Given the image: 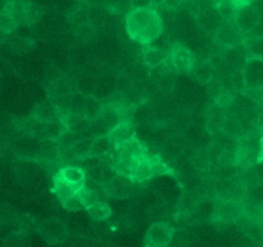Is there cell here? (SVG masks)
I'll use <instances>...</instances> for the list:
<instances>
[{"label":"cell","mask_w":263,"mask_h":247,"mask_svg":"<svg viewBox=\"0 0 263 247\" xmlns=\"http://www.w3.org/2000/svg\"><path fill=\"white\" fill-rule=\"evenodd\" d=\"M126 30L136 43L149 45L162 33L163 22L159 13L153 7L131 9L126 15Z\"/></svg>","instance_id":"6da1fadb"},{"label":"cell","mask_w":263,"mask_h":247,"mask_svg":"<svg viewBox=\"0 0 263 247\" xmlns=\"http://www.w3.org/2000/svg\"><path fill=\"white\" fill-rule=\"evenodd\" d=\"M170 59H171V64L175 71H177L179 73H192L197 66V59H195L193 51L180 44L172 46Z\"/></svg>","instance_id":"7a4b0ae2"},{"label":"cell","mask_w":263,"mask_h":247,"mask_svg":"<svg viewBox=\"0 0 263 247\" xmlns=\"http://www.w3.org/2000/svg\"><path fill=\"white\" fill-rule=\"evenodd\" d=\"M174 237V228L166 223H156L146 232L144 243L146 246H167Z\"/></svg>","instance_id":"3957f363"},{"label":"cell","mask_w":263,"mask_h":247,"mask_svg":"<svg viewBox=\"0 0 263 247\" xmlns=\"http://www.w3.org/2000/svg\"><path fill=\"white\" fill-rule=\"evenodd\" d=\"M198 22L200 27L204 28L205 31H213L217 26L221 25V17L216 10L215 5H204L200 7L197 13ZM223 22V20H222Z\"/></svg>","instance_id":"277c9868"},{"label":"cell","mask_w":263,"mask_h":247,"mask_svg":"<svg viewBox=\"0 0 263 247\" xmlns=\"http://www.w3.org/2000/svg\"><path fill=\"white\" fill-rule=\"evenodd\" d=\"M247 86L251 89L254 87H263V61L261 59H253L248 61L247 69L244 72Z\"/></svg>","instance_id":"5b68a950"},{"label":"cell","mask_w":263,"mask_h":247,"mask_svg":"<svg viewBox=\"0 0 263 247\" xmlns=\"http://www.w3.org/2000/svg\"><path fill=\"white\" fill-rule=\"evenodd\" d=\"M234 22L236 23L239 30L249 31L258 22V14H257L256 10L249 7V4L241 5V7H239Z\"/></svg>","instance_id":"8992f818"},{"label":"cell","mask_w":263,"mask_h":247,"mask_svg":"<svg viewBox=\"0 0 263 247\" xmlns=\"http://www.w3.org/2000/svg\"><path fill=\"white\" fill-rule=\"evenodd\" d=\"M39 231H40L41 236L49 243H53V245L62 242V240L64 238V227L59 222L43 223L40 228H39Z\"/></svg>","instance_id":"52a82bcc"},{"label":"cell","mask_w":263,"mask_h":247,"mask_svg":"<svg viewBox=\"0 0 263 247\" xmlns=\"http://www.w3.org/2000/svg\"><path fill=\"white\" fill-rule=\"evenodd\" d=\"M226 25L221 26L217 30V40L220 41L222 45L226 46H234L239 40V27L235 25H233V20L230 22H225Z\"/></svg>","instance_id":"ba28073f"},{"label":"cell","mask_w":263,"mask_h":247,"mask_svg":"<svg viewBox=\"0 0 263 247\" xmlns=\"http://www.w3.org/2000/svg\"><path fill=\"white\" fill-rule=\"evenodd\" d=\"M59 174H61V177L64 181L68 182L71 186L76 187L77 190H79V187H81L82 184H84L85 179H86L84 169H81L80 167L68 166L66 167V168L61 169V171H59Z\"/></svg>","instance_id":"9c48e42d"},{"label":"cell","mask_w":263,"mask_h":247,"mask_svg":"<svg viewBox=\"0 0 263 247\" xmlns=\"http://www.w3.org/2000/svg\"><path fill=\"white\" fill-rule=\"evenodd\" d=\"M143 58L144 61L149 67L154 68V67H158L161 64L166 63L167 59H168V54L164 50H162V49L145 45V48L143 49Z\"/></svg>","instance_id":"30bf717a"},{"label":"cell","mask_w":263,"mask_h":247,"mask_svg":"<svg viewBox=\"0 0 263 247\" xmlns=\"http://www.w3.org/2000/svg\"><path fill=\"white\" fill-rule=\"evenodd\" d=\"M109 138L112 141V145H121V143L126 142L130 138H133L134 130L127 122H120L115 128L109 131Z\"/></svg>","instance_id":"8fae6325"},{"label":"cell","mask_w":263,"mask_h":247,"mask_svg":"<svg viewBox=\"0 0 263 247\" xmlns=\"http://www.w3.org/2000/svg\"><path fill=\"white\" fill-rule=\"evenodd\" d=\"M215 8L223 22H230V20L235 19L239 5L234 0H220L215 4Z\"/></svg>","instance_id":"7c38bea8"},{"label":"cell","mask_w":263,"mask_h":247,"mask_svg":"<svg viewBox=\"0 0 263 247\" xmlns=\"http://www.w3.org/2000/svg\"><path fill=\"white\" fill-rule=\"evenodd\" d=\"M86 210L87 213H89L90 217H91L94 220H98V222L107 220L108 218L110 217V214H112L109 205L104 201L95 202V204L87 207Z\"/></svg>","instance_id":"4fadbf2b"},{"label":"cell","mask_w":263,"mask_h":247,"mask_svg":"<svg viewBox=\"0 0 263 247\" xmlns=\"http://www.w3.org/2000/svg\"><path fill=\"white\" fill-rule=\"evenodd\" d=\"M92 140L94 138H81V140H77L76 142L72 146H69L68 151L74 159H82L85 156L90 155V150H91Z\"/></svg>","instance_id":"5bb4252c"},{"label":"cell","mask_w":263,"mask_h":247,"mask_svg":"<svg viewBox=\"0 0 263 247\" xmlns=\"http://www.w3.org/2000/svg\"><path fill=\"white\" fill-rule=\"evenodd\" d=\"M112 148V141H110L109 135L98 136L92 140L91 150H90V156H102L109 153Z\"/></svg>","instance_id":"9a60e30c"},{"label":"cell","mask_w":263,"mask_h":247,"mask_svg":"<svg viewBox=\"0 0 263 247\" xmlns=\"http://www.w3.org/2000/svg\"><path fill=\"white\" fill-rule=\"evenodd\" d=\"M54 186H55V194L58 195V197L61 200L67 199V197L72 196L77 192L76 187L71 186L68 182L64 181L61 177V174H57L55 178H54Z\"/></svg>","instance_id":"2e32d148"},{"label":"cell","mask_w":263,"mask_h":247,"mask_svg":"<svg viewBox=\"0 0 263 247\" xmlns=\"http://www.w3.org/2000/svg\"><path fill=\"white\" fill-rule=\"evenodd\" d=\"M153 176V161H151L149 159H143V160L138 164L135 172H134V177H135L138 181H145V179L152 178Z\"/></svg>","instance_id":"e0dca14e"},{"label":"cell","mask_w":263,"mask_h":247,"mask_svg":"<svg viewBox=\"0 0 263 247\" xmlns=\"http://www.w3.org/2000/svg\"><path fill=\"white\" fill-rule=\"evenodd\" d=\"M17 20L10 13L2 10L0 12V31L3 33H10L17 28Z\"/></svg>","instance_id":"ac0fdd59"},{"label":"cell","mask_w":263,"mask_h":247,"mask_svg":"<svg viewBox=\"0 0 263 247\" xmlns=\"http://www.w3.org/2000/svg\"><path fill=\"white\" fill-rule=\"evenodd\" d=\"M223 126H225V118H223V115L217 112H213L212 115H211V118L208 119V125H207V128L210 130V132L211 133L218 132V131L222 130Z\"/></svg>","instance_id":"d6986e66"},{"label":"cell","mask_w":263,"mask_h":247,"mask_svg":"<svg viewBox=\"0 0 263 247\" xmlns=\"http://www.w3.org/2000/svg\"><path fill=\"white\" fill-rule=\"evenodd\" d=\"M62 202H63V207L66 208L67 210H69V212H77V210H80L81 208H84L76 194L67 197V199L62 200Z\"/></svg>","instance_id":"ffe728a7"},{"label":"cell","mask_w":263,"mask_h":247,"mask_svg":"<svg viewBox=\"0 0 263 247\" xmlns=\"http://www.w3.org/2000/svg\"><path fill=\"white\" fill-rule=\"evenodd\" d=\"M85 176L90 179V181L98 182V183H102L103 182V171L100 166H94L91 168H87L85 172Z\"/></svg>","instance_id":"44dd1931"},{"label":"cell","mask_w":263,"mask_h":247,"mask_svg":"<svg viewBox=\"0 0 263 247\" xmlns=\"http://www.w3.org/2000/svg\"><path fill=\"white\" fill-rule=\"evenodd\" d=\"M216 102H217L218 107L223 109V108H228L233 104V97H231L228 92H223V94L218 95V96L216 97Z\"/></svg>","instance_id":"7402d4cb"},{"label":"cell","mask_w":263,"mask_h":247,"mask_svg":"<svg viewBox=\"0 0 263 247\" xmlns=\"http://www.w3.org/2000/svg\"><path fill=\"white\" fill-rule=\"evenodd\" d=\"M184 0H162L161 5L164 9L168 10H177L182 5Z\"/></svg>","instance_id":"603a6c76"},{"label":"cell","mask_w":263,"mask_h":247,"mask_svg":"<svg viewBox=\"0 0 263 247\" xmlns=\"http://www.w3.org/2000/svg\"><path fill=\"white\" fill-rule=\"evenodd\" d=\"M131 9H141V8H152L153 2L152 0H131Z\"/></svg>","instance_id":"cb8c5ba5"},{"label":"cell","mask_w":263,"mask_h":247,"mask_svg":"<svg viewBox=\"0 0 263 247\" xmlns=\"http://www.w3.org/2000/svg\"><path fill=\"white\" fill-rule=\"evenodd\" d=\"M153 172H154V176L157 174H164L166 172H168V168L164 163H154L153 161Z\"/></svg>","instance_id":"d4e9b609"},{"label":"cell","mask_w":263,"mask_h":247,"mask_svg":"<svg viewBox=\"0 0 263 247\" xmlns=\"http://www.w3.org/2000/svg\"><path fill=\"white\" fill-rule=\"evenodd\" d=\"M258 160H263V133L259 138V149H258Z\"/></svg>","instance_id":"484cf974"},{"label":"cell","mask_w":263,"mask_h":247,"mask_svg":"<svg viewBox=\"0 0 263 247\" xmlns=\"http://www.w3.org/2000/svg\"><path fill=\"white\" fill-rule=\"evenodd\" d=\"M234 2H235L239 7H241V5L249 4V3H251V0H234Z\"/></svg>","instance_id":"4316f807"},{"label":"cell","mask_w":263,"mask_h":247,"mask_svg":"<svg viewBox=\"0 0 263 247\" xmlns=\"http://www.w3.org/2000/svg\"><path fill=\"white\" fill-rule=\"evenodd\" d=\"M7 2H8V0H0V12H2V10L5 8V5H7Z\"/></svg>","instance_id":"83f0119b"},{"label":"cell","mask_w":263,"mask_h":247,"mask_svg":"<svg viewBox=\"0 0 263 247\" xmlns=\"http://www.w3.org/2000/svg\"><path fill=\"white\" fill-rule=\"evenodd\" d=\"M153 2V5H161L162 0H152Z\"/></svg>","instance_id":"f1b7e54d"},{"label":"cell","mask_w":263,"mask_h":247,"mask_svg":"<svg viewBox=\"0 0 263 247\" xmlns=\"http://www.w3.org/2000/svg\"><path fill=\"white\" fill-rule=\"evenodd\" d=\"M210 2H211V3H212V4H213V5H215V4H216V3H218V2H220V0H210Z\"/></svg>","instance_id":"f546056e"},{"label":"cell","mask_w":263,"mask_h":247,"mask_svg":"<svg viewBox=\"0 0 263 247\" xmlns=\"http://www.w3.org/2000/svg\"><path fill=\"white\" fill-rule=\"evenodd\" d=\"M80 2H87V0H80Z\"/></svg>","instance_id":"4dcf8cb0"}]
</instances>
